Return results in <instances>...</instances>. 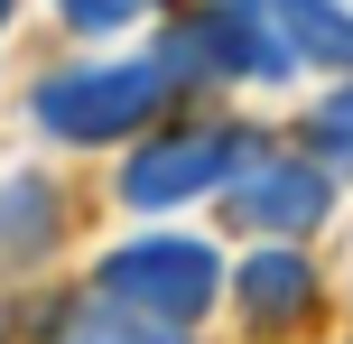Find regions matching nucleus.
I'll return each mask as SVG.
<instances>
[{"label": "nucleus", "instance_id": "f257e3e1", "mask_svg": "<svg viewBox=\"0 0 353 344\" xmlns=\"http://www.w3.org/2000/svg\"><path fill=\"white\" fill-rule=\"evenodd\" d=\"M176 65L159 47L140 56H74V65H47L28 84V130L56 149H130L140 130H159L176 112Z\"/></svg>", "mask_w": 353, "mask_h": 344}, {"label": "nucleus", "instance_id": "f03ea898", "mask_svg": "<svg viewBox=\"0 0 353 344\" xmlns=\"http://www.w3.org/2000/svg\"><path fill=\"white\" fill-rule=\"evenodd\" d=\"M149 47L176 65L186 93L195 84H288V74L307 65V56L270 28V10H251V0H176Z\"/></svg>", "mask_w": 353, "mask_h": 344}, {"label": "nucleus", "instance_id": "7ed1b4c3", "mask_svg": "<svg viewBox=\"0 0 353 344\" xmlns=\"http://www.w3.org/2000/svg\"><path fill=\"white\" fill-rule=\"evenodd\" d=\"M251 130H261V121H232V112H223V121H159V130H140V140L121 149L112 196H121L140 223L176 214V205H205V196H223V177L242 168Z\"/></svg>", "mask_w": 353, "mask_h": 344}, {"label": "nucleus", "instance_id": "20e7f679", "mask_svg": "<svg viewBox=\"0 0 353 344\" xmlns=\"http://www.w3.org/2000/svg\"><path fill=\"white\" fill-rule=\"evenodd\" d=\"M93 289L121 298V307L168 316V326H205V316L232 298V270H223V252H214L205 233H168V223H149V233H130V242L103 252Z\"/></svg>", "mask_w": 353, "mask_h": 344}, {"label": "nucleus", "instance_id": "39448f33", "mask_svg": "<svg viewBox=\"0 0 353 344\" xmlns=\"http://www.w3.org/2000/svg\"><path fill=\"white\" fill-rule=\"evenodd\" d=\"M325 214H335V168L307 140H279L261 121L251 149H242V168L223 177V223L251 233V242H307Z\"/></svg>", "mask_w": 353, "mask_h": 344}, {"label": "nucleus", "instance_id": "423d86ee", "mask_svg": "<svg viewBox=\"0 0 353 344\" xmlns=\"http://www.w3.org/2000/svg\"><path fill=\"white\" fill-rule=\"evenodd\" d=\"M232 316L261 344L316 326L325 316V279H316V261H307V242H251V252L232 261Z\"/></svg>", "mask_w": 353, "mask_h": 344}, {"label": "nucleus", "instance_id": "0eeeda50", "mask_svg": "<svg viewBox=\"0 0 353 344\" xmlns=\"http://www.w3.org/2000/svg\"><path fill=\"white\" fill-rule=\"evenodd\" d=\"M37 344H195V326H168L149 307H121V298H56L37 316Z\"/></svg>", "mask_w": 353, "mask_h": 344}, {"label": "nucleus", "instance_id": "6e6552de", "mask_svg": "<svg viewBox=\"0 0 353 344\" xmlns=\"http://www.w3.org/2000/svg\"><path fill=\"white\" fill-rule=\"evenodd\" d=\"M56 242H65V196H56L37 168L0 177V270H28V261H47Z\"/></svg>", "mask_w": 353, "mask_h": 344}, {"label": "nucleus", "instance_id": "1a4fd4ad", "mask_svg": "<svg viewBox=\"0 0 353 344\" xmlns=\"http://www.w3.org/2000/svg\"><path fill=\"white\" fill-rule=\"evenodd\" d=\"M298 140L316 149L335 177H353V74H335V84L307 103V121H298Z\"/></svg>", "mask_w": 353, "mask_h": 344}, {"label": "nucleus", "instance_id": "9d476101", "mask_svg": "<svg viewBox=\"0 0 353 344\" xmlns=\"http://www.w3.org/2000/svg\"><path fill=\"white\" fill-rule=\"evenodd\" d=\"M56 19H65L74 37H121V28H140L149 10H159V0H47Z\"/></svg>", "mask_w": 353, "mask_h": 344}, {"label": "nucleus", "instance_id": "9b49d317", "mask_svg": "<svg viewBox=\"0 0 353 344\" xmlns=\"http://www.w3.org/2000/svg\"><path fill=\"white\" fill-rule=\"evenodd\" d=\"M10 19H19V0H0V28H10Z\"/></svg>", "mask_w": 353, "mask_h": 344}, {"label": "nucleus", "instance_id": "f8f14e48", "mask_svg": "<svg viewBox=\"0 0 353 344\" xmlns=\"http://www.w3.org/2000/svg\"><path fill=\"white\" fill-rule=\"evenodd\" d=\"M0 344H10V307H0Z\"/></svg>", "mask_w": 353, "mask_h": 344}]
</instances>
